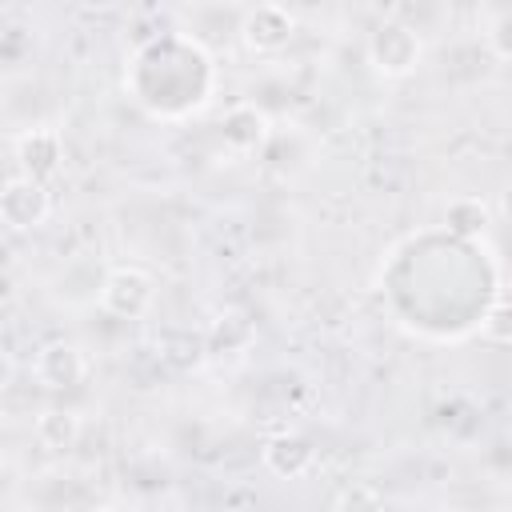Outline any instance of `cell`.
I'll use <instances>...</instances> for the list:
<instances>
[{"instance_id":"1","label":"cell","mask_w":512,"mask_h":512,"mask_svg":"<svg viewBox=\"0 0 512 512\" xmlns=\"http://www.w3.org/2000/svg\"><path fill=\"white\" fill-rule=\"evenodd\" d=\"M420 52H424V44H420L416 28H408L404 20H384L368 36V64L392 80L408 76L420 64Z\"/></svg>"},{"instance_id":"2","label":"cell","mask_w":512,"mask_h":512,"mask_svg":"<svg viewBox=\"0 0 512 512\" xmlns=\"http://www.w3.org/2000/svg\"><path fill=\"white\" fill-rule=\"evenodd\" d=\"M156 300V284L144 268H132V264H120L104 276L100 284V308L116 320H140Z\"/></svg>"},{"instance_id":"3","label":"cell","mask_w":512,"mask_h":512,"mask_svg":"<svg viewBox=\"0 0 512 512\" xmlns=\"http://www.w3.org/2000/svg\"><path fill=\"white\" fill-rule=\"evenodd\" d=\"M52 212V196L44 184L28 180V176H12L0 184V224L12 232H32L48 220Z\"/></svg>"},{"instance_id":"4","label":"cell","mask_w":512,"mask_h":512,"mask_svg":"<svg viewBox=\"0 0 512 512\" xmlns=\"http://www.w3.org/2000/svg\"><path fill=\"white\" fill-rule=\"evenodd\" d=\"M60 160H64V140L56 128L40 124V128H28L16 136V164H20V176L44 184L48 176L60 172Z\"/></svg>"},{"instance_id":"5","label":"cell","mask_w":512,"mask_h":512,"mask_svg":"<svg viewBox=\"0 0 512 512\" xmlns=\"http://www.w3.org/2000/svg\"><path fill=\"white\" fill-rule=\"evenodd\" d=\"M296 32V16L280 4H256L240 20V40L252 52H280Z\"/></svg>"},{"instance_id":"6","label":"cell","mask_w":512,"mask_h":512,"mask_svg":"<svg viewBox=\"0 0 512 512\" xmlns=\"http://www.w3.org/2000/svg\"><path fill=\"white\" fill-rule=\"evenodd\" d=\"M32 372H36L40 388L64 392V388H76V384L84 380L88 364H84V352H80L76 344H68V340H48V344L36 352Z\"/></svg>"},{"instance_id":"7","label":"cell","mask_w":512,"mask_h":512,"mask_svg":"<svg viewBox=\"0 0 512 512\" xmlns=\"http://www.w3.org/2000/svg\"><path fill=\"white\" fill-rule=\"evenodd\" d=\"M260 456H264V468H268L272 476H280V480H300V476L312 472V464H316V448H312V440L300 436V432H280V436H272Z\"/></svg>"},{"instance_id":"8","label":"cell","mask_w":512,"mask_h":512,"mask_svg":"<svg viewBox=\"0 0 512 512\" xmlns=\"http://www.w3.org/2000/svg\"><path fill=\"white\" fill-rule=\"evenodd\" d=\"M220 136H224L228 148L252 152V148H260L264 136H268V116H264L256 104H232V108L224 112V120H220Z\"/></svg>"},{"instance_id":"9","label":"cell","mask_w":512,"mask_h":512,"mask_svg":"<svg viewBox=\"0 0 512 512\" xmlns=\"http://www.w3.org/2000/svg\"><path fill=\"white\" fill-rule=\"evenodd\" d=\"M36 440L48 452H68L80 440V416L68 408H44L36 416Z\"/></svg>"},{"instance_id":"10","label":"cell","mask_w":512,"mask_h":512,"mask_svg":"<svg viewBox=\"0 0 512 512\" xmlns=\"http://www.w3.org/2000/svg\"><path fill=\"white\" fill-rule=\"evenodd\" d=\"M252 336H256L252 320L232 308V312L216 316V324H212V332H208V352H244V348L252 344Z\"/></svg>"},{"instance_id":"11","label":"cell","mask_w":512,"mask_h":512,"mask_svg":"<svg viewBox=\"0 0 512 512\" xmlns=\"http://www.w3.org/2000/svg\"><path fill=\"white\" fill-rule=\"evenodd\" d=\"M444 220H448V228H452L456 236H480V232L492 224V212H488V204H484L480 196H456V200L448 204Z\"/></svg>"},{"instance_id":"12","label":"cell","mask_w":512,"mask_h":512,"mask_svg":"<svg viewBox=\"0 0 512 512\" xmlns=\"http://www.w3.org/2000/svg\"><path fill=\"white\" fill-rule=\"evenodd\" d=\"M332 512H384V496H380V488H372V484H348V488L336 496Z\"/></svg>"},{"instance_id":"13","label":"cell","mask_w":512,"mask_h":512,"mask_svg":"<svg viewBox=\"0 0 512 512\" xmlns=\"http://www.w3.org/2000/svg\"><path fill=\"white\" fill-rule=\"evenodd\" d=\"M480 336L492 340V344H508V340H512V312H508L504 300H496V304L488 308V316L480 320Z\"/></svg>"},{"instance_id":"14","label":"cell","mask_w":512,"mask_h":512,"mask_svg":"<svg viewBox=\"0 0 512 512\" xmlns=\"http://www.w3.org/2000/svg\"><path fill=\"white\" fill-rule=\"evenodd\" d=\"M8 380H12V360H8V356H4V348H0V388H4Z\"/></svg>"},{"instance_id":"15","label":"cell","mask_w":512,"mask_h":512,"mask_svg":"<svg viewBox=\"0 0 512 512\" xmlns=\"http://www.w3.org/2000/svg\"><path fill=\"white\" fill-rule=\"evenodd\" d=\"M436 512H472V508H464V504H444V508H436Z\"/></svg>"},{"instance_id":"16","label":"cell","mask_w":512,"mask_h":512,"mask_svg":"<svg viewBox=\"0 0 512 512\" xmlns=\"http://www.w3.org/2000/svg\"><path fill=\"white\" fill-rule=\"evenodd\" d=\"M0 432H4V424H0Z\"/></svg>"}]
</instances>
